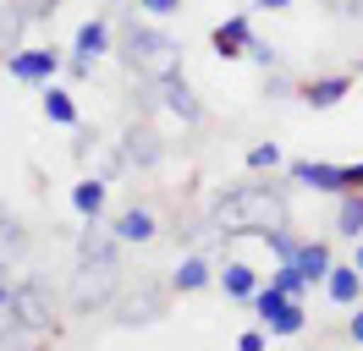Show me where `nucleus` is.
Returning <instances> with one entry per match:
<instances>
[{
	"label": "nucleus",
	"instance_id": "1",
	"mask_svg": "<svg viewBox=\"0 0 363 351\" xmlns=\"http://www.w3.org/2000/svg\"><path fill=\"white\" fill-rule=\"evenodd\" d=\"M209 225L220 236H259L275 225H292V209H286V192L275 181H242L209 203Z\"/></svg>",
	"mask_w": 363,
	"mask_h": 351
},
{
	"label": "nucleus",
	"instance_id": "2",
	"mask_svg": "<svg viewBox=\"0 0 363 351\" xmlns=\"http://www.w3.org/2000/svg\"><path fill=\"white\" fill-rule=\"evenodd\" d=\"M121 66L133 71L138 83H165V77L182 71V44L165 28H155V22H127V33H121Z\"/></svg>",
	"mask_w": 363,
	"mask_h": 351
},
{
	"label": "nucleus",
	"instance_id": "3",
	"mask_svg": "<svg viewBox=\"0 0 363 351\" xmlns=\"http://www.w3.org/2000/svg\"><path fill=\"white\" fill-rule=\"evenodd\" d=\"M0 313H6V318H11L17 329H23L28 340H39V335H55V291H50L45 275H28V280H17Z\"/></svg>",
	"mask_w": 363,
	"mask_h": 351
},
{
	"label": "nucleus",
	"instance_id": "4",
	"mask_svg": "<svg viewBox=\"0 0 363 351\" xmlns=\"http://www.w3.org/2000/svg\"><path fill=\"white\" fill-rule=\"evenodd\" d=\"M286 176H292L297 187H308V192H363V159L358 165H330V159H292L286 165Z\"/></svg>",
	"mask_w": 363,
	"mask_h": 351
},
{
	"label": "nucleus",
	"instance_id": "5",
	"mask_svg": "<svg viewBox=\"0 0 363 351\" xmlns=\"http://www.w3.org/2000/svg\"><path fill=\"white\" fill-rule=\"evenodd\" d=\"M116 280H121V269H83V263H77L67 307L72 313H99V307H111L116 302Z\"/></svg>",
	"mask_w": 363,
	"mask_h": 351
},
{
	"label": "nucleus",
	"instance_id": "6",
	"mask_svg": "<svg viewBox=\"0 0 363 351\" xmlns=\"http://www.w3.org/2000/svg\"><path fill=\"white\" fill-rule=\"evenodd\" d=\"M61 71H67V55H61V50H28L23 44V50L6 61V77L23 83V88H45V83H55Z\"/></svg>",
	"mask_w": 363,
	"mask_h": 351
},
{
	"label": "nucleus",
	"instance_id": "7",
	"mask_svg": "<svg viewBox=\"0 0 363 351\" xmlns=\"http://www.w3.org/2000/svg\"><path fill=\"white\" fill-rule=\"evenodd\" d=\"M121 247L127 241L116 236L111 225L99 231V219H83V236H77V263L83 269H121Z\"/></svg>",
	"mask_w": 363,
	"mask_h": 351
},
{
	"label": "nucleus",
	"instance_id": "8",
	"mask_svg": "<svg viewBox=\"0 0 363 351\" xmlns=\"http://www.w3.org/2000/svg\"><path fill=\"white\" fill-rule=\"evenodd\" d=\"M165 159V137H160L149 121H133L121 132V165H138V171H155Z\"/></svg>",
	"mask_w": 363,
	"mask_h": 351
},
{
	"label": "nucleus",
	"instance_id": "9",
	"mask_svg": "<svg viewBox=\"0 0 363 351\" xmlns=\"http://www.w3.org/2000/svg\"><path fill=\"white\" fill-rule=\"evenodd\" d=\"M116 324H155L165 313V291L160 285H138V291H116Z\"/></svg>",
	"mask_w": 363,
	"mask_h": 351
},
{
	"label": "nucleus",
	"instance_id": "10",
	"mask_svg": "<svg viewBox=\"0 0 363 351\" xmlns=\"http://www.w3.org/2000/svg\"><path fill=\"white\" fill-rule=\"evenodd\" d=\"M155 105L171 110L182 127H199V121H204V105H199V93L187 88V77H182V71H177V77H165V83H155Z\"/></svg>",
	"mask_w": 363,
	"mask_h": 351
},
{
	"label": "nucleus",
	"instance_id": "11",
	"mask_svg": "<svg viewBox=\"0 0 363 351\" xmlns=\"http://www.w3.org/2000/svg\"><path fill=\"white\" fill-rule=\"evenodd\" d=\"M248 44H253V22L237 11V17L215 22V33H209V50L220 55V61H248Z\"/></svg>",
	"mask_w": 363,
	"mask_h": 351
},
{
	"label": "nucleus",
	"instance_id": "12",
	"mask_svg": "<svg viewBox=\"0 0 363 351\" xmlns=\"http://www.w3.org/2000/svg\"><path fill=\"white\" fill-rule=\"evenodd\" d=\"M292 263H297V275H303L308 285H325V275L336 269V253H330V241H325V236H303Z\"/></svg>",
	"mask_w": 363,
	"mask_h": 351
},
{
	"label": "nucleus",
	"instance_id": "13",
	"mask_svg": "<svg viewBox=\"0 0 363 351\" xmlns=\"http://www.w3.org/2000/svg\"><path fill=\"white\" fill-rule=\"evenodd\" d=\"M99 55H111V11H99L77 28V39H72V61H99Z\"/></svg>",
	"mask_w": 363,
	"mask_h": 351
},
{
	"label": "nucleus",
	"instance_id": "14",
	"mask_svg": "<svg viewBox=\"0 0 363 351\" xmlns=\"http://www.w3.org/2000/svg\"><path fill=\"white\" fill-rule=\"evenodd\" d=\"M111 231L127 241V247H143V241L160 236V219H155V209H149V203H133V209H121V214H116Z\"/></svg>",
	"mask_w": 363,
	"mask_h": 351
},
{
	"label": "nucleus",
	"instance_id": "15",
	"mask_svg": "<svg viewBox=\"0 0 363 351\" xmlns=\"http://www.w3.org/2000/svg\"><path fill=\"white\" fill-rule=\"evenodd\" d=\"M215 275H220V291H226L231 302H253V291L264 285V280H259V269H253V263H242V258H226Z\"/></svg>",
	"mask_w": 363,
	"mask_h": 351
},
{
	"label": "nucleus",
	"instance_id": "16",
	"mask_svg": "<svg viewBox=\"0 0 363 351\" xmlns=\"http://www.w3.org/2000/svg\"><path fill=\"white\" fill-rule=\"evenodd\" d=\"M325 297L336 307H358L363 302V269L358 263H336V269L325 275Z\"/></svg>",
	"mask_w": 363,
	"mask_h": 351
},
{
	"label": "nucleus",
	"instance_id": "17",
	"mask_svg": "<svg viewBox=\"0 0 363 351\" xmlns=\"http://www.w3.org/2000/svg\"><path fill=\"white\" fill-rule=\"evenodd\" d=\"M28 11L17 6V0H0V61H11L17 50H23V39H28Z\"/></svg>",
	"mask_w": 363,
	"mask_h": 351
},
{
	"label": "nucleus",
	"instance_id": "18",
	"mask_svg": "<svg viewBox=\"0 0 363 351\" xmlns=\"http://www.w3.org/2000/svg\"><path fill=\"white\" fill-rule=\"evenodd\" d=\"M347 93H352V77H314V83H303L297 99H303L308 110H336Z\"/></svg>",
	"mask_w": 363,
	"mask_h": 351
},
{
	"label": "nucleus",
	"instance_id": "19",
	"mask_svg": "<svg viewBox=\"0 0 363 351\" xmlns=\"http://www.w3.org/2000/svg\"><path fill=\"white\" fill-rule=\"evenodd\" d=\"M215 280H220V275H215L209 258H199V253H187V258L171 269V291H182V297H187V291H204V285H215Z\"/></svg>",
	"mask_w": 363,
	"mask_h": 351
},
{
	"label": "nucleus",
	"instance_id": "20",
	"mask_svg": "<svg viewBox=\"0 0 363 351\" xmlns=\"http://www.w3.org/2000/svg\"><path fill=\"white\" fill-rule=\"evenodd\" d=\"M105 176H83V181H72V209H77V219H99L105 214Z\"/></svg>",
	"mask_w": 363,
	"mask_h": 351
},
{
	"label": "nucleus",
	"instance_id": "21",
	"mask_svg": "<svg viewBox=\"0 0 363 351\" xmlns=\"http://www.w3.org/2000/svg\"><path fill=\"white\" fill-rule=\"evenodd\" d=\"M39 110H45L50 127H77V99H72L67 88L45 83V88H39Z\"/></svg>",
	"mask_w": 363,
	"mask_h": 351
},
{
	"label": "nucleus",
	"instance_id": "22",
	"mask_svg": "<svg viewBox=\"0 0 363 351\" xmlns=\"http://www.w3.org/2000/svg\"><path fill=\"white\" fill-rule=\"evenodd\" d=\"M264 329H270L275 340H292V335H303V329H308V307H303V297H292V302L281 307V313H275Z\"/></svg>",
	"mask_w": 363,
	"mask_h": 351
},
{
	"label": "nucleus",
	"instance_id": "23",
	"mask_svg": "<svg viewBox=\"0 0 363 351\" xmlns=\"http://www.w3.org/2000/svg\"><path fill=\"white\" fill-rule=\"evenodd\" d=\"M336 236H347V241L363 236V192H341V203H336Z\"/></svg>",
	"mask_w": 363,
	"mask_h": 351
},
{
	"label": "nucleus",
	"instance_id": "24",
	"mask_svg": "<svg viewBox=\"0 0 363 351\" xmlns=\"http://www.w3.org/2000/svg\"><path fill=\"white\" fill-rule=\"evenodd\" d=\"M0 258H6V263L28 258V231H23L11 214H0Z\"/></svg>",
	"mask_w": 363,
	"mask_h": 351
},
{
	"label": "nucleus",
	"instance_id": "25",
	"mask_svg": "<svg viewBox=\"0 0 363 351\" xmlns=\"http://www.w3.org/2000/svg\"><path fill=\"white\" fill-rule=\"evenodd\" d=\"M292 302V297H286V291H281V285H259V291H253V318H259V324H270L275 313H281V307Z\"/></svg>",
	"mask_w": 363,
	"mask_h": 351
},
{
	"label": "nucleus",
	"instance_id": "26",
	"mask_svg": "<svg viewBox=\"0 0 363 351\" xmlns=\"http://www.w3.org/2000/svg\"><path fill=\"white\" fill-rule=\"evenodd\" d=\"M275 165H281V143H275V137H270V143H253V149H248V171H253V176L275 171Z\"/></svg>",
	"mask_w": 363,
	"mask_h": 351
},
{
	"label": "nucleus",
	"instance_id": "27",
	"mask_svg": "<svg viewBox=\"0 0 363 351\" xmlns=\"http://www.w3.org/2000/svg\"><path fill=\"white\" fill-rule=\"evenodd\" d=\"M270 285H281L286 297H303V291H308V280L297 275V263H275V269H270Z\"/></svg>",
	"mask_w": 363,
	"mask_h": 351
},
{
	"label": "nucleus",
	"instance_id": "28",
	"mask_svg": "<svg viewBox=\"0 0 363 351\" xmlns=\"http://www.w3.org/2000/svg\"><path fill=\"white\" fill-rule=\"evenodd\" d=\"M297 93H303V88H297L281 66H275V71H264V99H297Z\"/></svg>",
	"mask_w": 363,
	"mask_h": 351
},
{
	"label": "nucleus",
	"instance_id": "29",
	"mask_svg": "<svg viewBox=\"0 0 363 351\" xmlns=\"http://www.w3.org/2000/svg\"><path fill=\"white\" fill-rule=\"evenodd\" d=\"M248 61L259 66V71H275V66H281V50H275L270 39H259V33H253V44H248Z\"/></svg>",
	"mask_w": 363,
	"mask_h": 351
},
{
	"label": "nucleus",
	"instance_id": "30",
	"mask_svg": "<svg viewBox=\"0 0 363 351\" xmlns=\"http://www.w3.org/2000/svg\"><path fill=\"white\" fill-rule=\"evenodd\" d=\"M17 6L28 11V22H50L55 11H61V0H17Z\"/></svg>",
	"mask_w": 363,
	"mask_h": 351
},
{
	"label": "nucleus",
	"instance_id": "31",
	"mask_svg": "<svg viewBox=\"0 0 363 351\" xmlns=\"http://www.w3.org/2000/svg\"><path fill=\"white\" fill-rule=\"evenodd\" d=\"M138 11H143V17H177L182 0H138Z\"/></svg>",
	"mask_w": 363,
	"mask_h": 351
},
{
	"label": "nucleus",
	"instance_id": "32",
	"mask_svg": "<svg viewBox=\"0 0 363 351\" xmlns=\"http://www.w3.org/2000/svg\"><path fill=\"white\" fill-rule=\"evenodd\" d=\"M264 340H270V329H264V324L242 329V335H237V351H264Z\"/></svg>",
	"mask_w": 363,
	"mask_h": 351
},
{
	"label": "nucleus",
	"instance_id": "33",
	"mask_svg": "<svg viewBox=\"0 0 363 351\" xmlns=\"http://www.w3.org/2000/svg\"><path fill=\"white\" fill-rule=\"evenodd\" d=\"M347 340H352V346H363V302L352 307V318H347Z\"/></svg>",
	"mask_w": 363,
	"mask_h": 351
},
{
	"label": "nucleus",
	"instance_id": "34",
	"mask_svg": "<svg viewBox=\"0 0 363 351\" xmlns=\"http://www.w3.org/2000/svg\"><path fill=\"white\" fill-rule=\"evenodd\" d=\"M330 6H336L341 17H363V0H330Z\"/></svg>",
	"mask_w": 363,
	"mask_h": 351
},
{
	"label": "nucleus",
	"instance_id": "35",
	"mask_svg": "<svg viewBox=\"0 0 363 351\" xmlns=\"http://www.w3.org/2000/svg\"><path fill=\"white\" fill-rule=\"evenodd\" d=\"M253 6H259V11H286L292 0H253Z\"/></svg>",
	"mask_w": 363,
	"mask_h": 351
},
{
	"label": "nucleus",
	"instance_id": "36",
	"mask_svg": "<svg viewBox=\"0 0 363 351\" xmlns=\"http://www.w3.org/2000/svg\"><path fill=\"white\" fill-rule=\"evenodd\" d=\"M352 263H358V269H363V236L352 241Z\"/></svg>",
	"mask_w": 363,
	"mask_h": 351
},
{
	"label": "nucleus",
	"instance_id": "37",
	"mask_svg": "<svg viewBox=\"0 0 363 351\" xmlns=\"http://www.w3.org/2000/svg\"><path fill=\"white\" fill-rule=\"evenodd\" d=\"M6 297H11V285H0V307H6Z\"/></svg>",
	"mask_w": 363,
	"mask_h": 351
},
{
	"label": "nucleus",
	"instance_id": "38",
	"mask_svg": "<svg viewBox=\"0 0 363 351\" xmlns=\"http://www.w3.org/2000/svg\"><path fill=\"white\" fill-rule=\"evenodd\" d=\"M0 285H11V280H6V258H0Z\"/></svg>",
	"mask_w": 363,
	"mask_h": 351
},
{
	"label": "nucleus",
	"instance_id": "39",
	"mask_svg": "<svg viewBox=\"0 0 363 351\" xmlns=\"http://www.w3.org/2000/svg\"><path fill=\"white\" fill-rule=\"evenodd\" d=\"M28 351H45V346H28Z\"/></svg>",
	"mask_w": 363,
	"mask_h": 351
}]
</instances>
